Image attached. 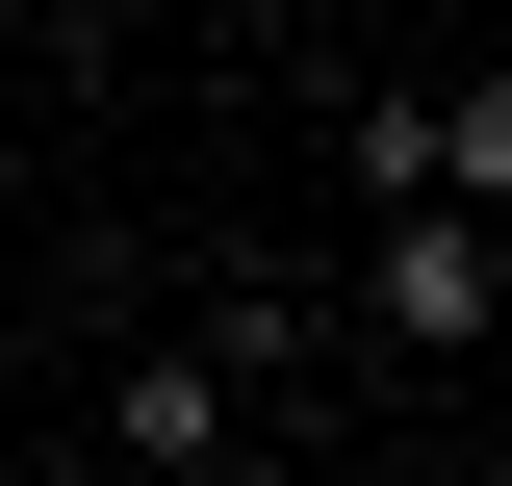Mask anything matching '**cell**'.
<instances>
[{"label":"cell","mask_w":512,"mask_h":486,"mask_svg":"<svg viewBox=\"0 0 512 486\" xmlns=\"http://www.w3.org/2000/svg\"><path fill=\"white\" fill-rule=\"evenodd\" d=\"M487 307H512V256L461 231V205H410V231H384V333H410V359H487Z\"/></svg>","instance_id":"1"},{"label":"cell","mask_w":512,"mask_h":486,"mask_svg":"<svg viewBox=\"0 0 512 486\" xmlns=\"http://www.w3.org/2000/svg\"><path fill=\"white\" fill-rule=\"evenodd\" d=\"M103 435H128L154 486H205V461H231V384H205V359H128V384H103Z\"/></svg>","instance_id":"2"}]
</instances>
